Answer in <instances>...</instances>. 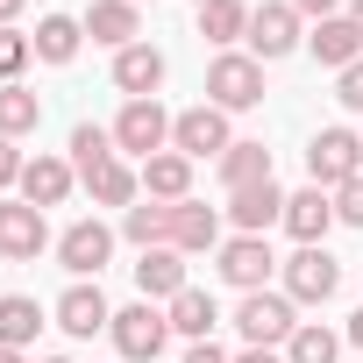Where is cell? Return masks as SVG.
Wrapping results in <instances>:
<instances>
[{
  "label": "cell",
  "instance_id": "10",
  "mask_svg": "<svg viewBox=\"0 0 363 363\" xmlns=\"http://www.w3.org/2000/svg\"><path fill=\"white\" fill-rule=\"evenodd\" d=\"M57 328H65L72 342H93V335L114 328V306H107L100 278H72V285H65V299H57Z\"/></svg>",
  "mask_w": 363,
  "mask_h": 363
},
{
  "label": "cell",
  "instance_id": "12",
  "mask_svg": "<svg viewBox=\"0 0 363 363\" xmlns=\"http://www.w3.org/2000/svg\"><path fill=\"white\" fill-rule=\"evenodd\" d=\"M43 250H50V221H43V207H29V200H0V257L36 264Z\"/></svg>",
  "mask_w": 363,
  "mask_h": 363
},
{
  "label": "cell",
  "instance_id": "16",
  "mask_svg": "<svg viewBox=\"0 0 363 363\" xmlns=\"http://www.w3.org/2000/svg\"><path fill=\"white\" fill-rule=\"evenodd\" d=\"M306 50H313V65L349 72V65L363 57V29H356V22H349V8H342V15H328V22H313V29H306Z\"/></svg>",
  "mask_w": 363,
  "mask_h": 363
},
{
  "label": "cell",
  "instance_id": "22",
  "mask_svg": "<svg viewBox=\"0 0 363 363\" xmlns=\"http://www.w3.org/2000/svg\"><path fill=\"white\" fill-rule=\"evenodd\" d=\"M164 313H171V335H186V342H214V328H221V306H214V292H200V285H186Z\"/></svg>",
  "mask_w": 363,
  "mask_h": 363
},
{
  "label": "cell",
  "instance_id": "45",
  "mask_svg": "<svg viewBox=\"0 0 363 363\" xmlns=\"http://www.w3.org/2000/svg\"><path fill=\"white\" fill-rule=\"evenodd\" d=\"M135 8H143V0H135Z\"/></svg>",
  "mask_w": 363,
  "mask_h": 363
},
{
  "label": "cell",
  "instance_id": "14",
  "mask_svg": "<svg viewBox=\"0 0 363 363\" xmlns=\"http://www.w3.org/2000/svg\"><path fill=\"white\" fill-rule=\"evenodd\" d=\"M171 250H178V257H207V250H221V207H207V200H178V207H171Z\"/></svg>",
  "mask_w": 363,
  "mask_h": 363
},
{
  "label": "cell",
  "instance_id": "15",
  "mask_svg": "<svg viewBox=\"0 0 363 363\" xmlns=\"http://www.w3.org/2000/svg\"><path fill=\"white\" fill-rule=\"evenodd\" d=\"M328 228H335V193L306 186V193H292V200H285V235H292L299 250H320V242H328Z\"/></svg>",
  "mask_w": 363,
  "mask_h": 363
},
{
  "label": "cell",
  "instance_id": "3",
  "mask_svg": "<svg viewBox=\"0 0 363 363\" xmlns=\"http://www.w3.org/2000/svg\"><path fill=\"white\" fill-rule=\"evenodd\" d=\"M306 178L320 193H342L349 178H363V135L356 128H320L306 143Z\"/></svg>",
  "mask_w": 363,
  "mask_h": 363
},
{
  "label": "cell",
  "instance_id": "36",
  "mask_svg": "<svg viewBox=\"0 0 363 363\" xmlns=\"http://www.w3.org/2000/svg\"><path fill=\"white\" fill-rule=\"evenodd\" d=\"M292 15L299 22H328V15H342V0H292Z\"/></svg>",
  "mask_w": 363,
  "mask_h": 363
},
{
  "label": "cell",
  "instance_id": "23",
  "mask_svg": "<svg viewBox=\"0 0 363 363\" xmlns=\"http://www.w3.org/2000/svg\"><path fill=\"white\" fill-rule=\"evenodd\" d=\"M79 186L93 193V207H135V193H143V171H128V157H114V164H100V171H86Z\"/></svg>",
  "mask_w": 363,
  "mask_h": 363
},
{
  "label": "cell",
  "instance_id": "39",
  "mask_svg": "<svg viewBox=\"0 0 363 363\" xmlns=\"http://www.w3.org/2000/svg\"><path fill=\"white\" fill-rule=\"evenodd\" d=\"M342 342H356V349H363V306L349 313V335H342Z\"/></svg>",
  "mask_w": 363,
  "mask_h": 363
},
{
  "label": "cell",
  "instance_id": "30",
  "mask_svg": "<svg viewBox=\"0 0 363 363\" xmlns=\"http://www.w3.org/2000/svg\"><path fill=\"white\" fill-rule=\"evenodd\" d=\"M335 356H342V335L328 320H299L285 342V363H335Z\"/></svg>",
  "mask_w": 363,
  "mask_h": 363
},
{
  "label": "cell",
  "instance_id": "40",
  "mask_svg": "<svg viewBox=\"0 0 363 363\" xmlns=\"http://www.w3.org/2000/svg\"><path fill=\"white\" fill-rule=\"evenodd\" d=\"M15 15H22V0H0V29H15Z\"/></svg>",
  "mask_w": 363,
  "mask_h": 363
},
{
  "label": "cell",
  "instance_id": "7",
  "mask_svg": "<svg viewBox=\"0 0 363 363\" xmlns=\"http://www.w3.org/2000/svg\"><path fill=\"white\" fill-rule=\"evenodd\" d=\"M250 57L257 65H278V57H292L299 43H306V29H299V15H292V0H264V8H250Z\"/></svg>",
  "mask_w": 363,
  "mask_h": 363
},
{
  "label": "cell",
  "instance_id": "24",
  "mask_svg": "<svg viewBox=\"0 0 363 363\" xmlns=\"http://www.w3.org/2000/svg\"><path fill=\"white\" fill-rule=\"evenodd\" d=\"M29 43H36V57H43V65H72V57H79V43H86V22H79V15H43Z\"/></svg>",
  "mask_w": 363,
  "mask_h": 363
},
{
  "label": "cell",
  "instance_id": "2",
  "mask_svg": "<svg viewBox=\"0 0 363 363\" xmlns=\"http://www.w3.org/2000/svg\"><path fill=\"white\" fill-rule=\"evenodd\" d=\"M107 342H114V356H121V363H157V356H164V342H171V313H164V306H150V299H135V306H121V313H114Z\"/></svg>",
  "mask_w": 363,
  "mask_h": 363
},
{
  "label": "cell",
  "instance_id": "43",
  "mask_svg": "<svg viewBox=\"0 0 363 363\" xmlns=\"http://www.w3.org/2000/svg\"><path fill=\"white\" fill-rule=\"evenodd\" d=\"M43 363H72V356H43Z\"/></svg>",
  "mask_w": 363,
  "mask_h": 363
},
{
  "label": "cell",
  "instance_id": "35",
  "mask_svg": "<svg viewBox=\"0 0 363 363\" xmlns=\"http://www.w3.org/2000/svg\"><path fill=\"white\" fill-rule=\"evenodd\" d=\"M22 164H29V157H22L8 135H0V186H22Z\"/></svg>",
  "mask_w": 363,
  "mask_h": 363
},
{
  "label": "cell",
  "instance_id": "17",
  "mask_svg": "<svg viewBox=\"0 0 363 363\" xmlns=\"http://www.w3.org/2000/svg\"><path fill=\"white\" fill-rule=\"evenodd\" d=\"M79 22H86V36H93V43H107V50L143 43V8H135V0H93Z\"/></svg>",
  "mask_w": 363,
  "mask_h": 363
},
{
  "label": "cell",
  "instance_id": "28",
  "mask_svg": "<svg viewBox=\"0 0 363 363\" xmlns=\"http://www.w3.org/2000/svg\"><path fill=\"white\" fill-rule=\"evenodd\" d=\"M36 128H43V100H36L22 79H15V86H0V135L15 143V135H36Z\"/></svg>",
  "mask_w": 363,
  "mask_h": 363
},
{
  "label": "cell",
  "instance_id": "42",
  "mask_svg": "<svg viewBox=\"0 0 363 363\" xmlns=\"http://www.w3.org/2000/svg\"><path fill=\"white\" fill-rule=\"evenodd\" d=\"M0 363H29V356H22V349H0Z\"/></svg>",
  "mask_w": 363,
  "mask_h": 363
},
{
  "label": "cell",
  "instance_id": "33",
  "mask_svg": "<svg viewBox=\"0 0 363 363\" xmlns=\"http://www.w3.org/2000/svg\"><path fill=\"white\" fill-rule=\"evenodd\" d=\"M335 100H342L349 114H363V57H356L349 72H335Z\"/></svg>",
  "mask_w": 363,
  "mask_h": 363
},
{
  "label": "cell",
  "instance_id": "27",
  "mask_svg": "<svg viewBox=\"0 0 363 363\" xmlns=\"http://www.w3.org/2000/svg\"><path fill=\"white\" fill-rule=\"evenodd\" d=\"M200 36L214 50H235L250 36V8H242V0H207V8H200Z\"/></svg>",
  "mask_w": 363,
  "mask_h": 363
},
{
  "label": "cell",
  "instance_id": "29",
  "mask_svg": "<svg viewBox=\"0 0 363 363\" xmlns=\"http://www.w3.org/2000/svg\"><path fill=\"white\" fill-rule=\"evenodd\" d=\"M264 178H271V150H264V143H228V157H221V186L242 193V186H264Z\"/></svg>",
  "mask_w": 363,
  "mask_h": 363
},
{
  "label": "cell",
  "instance_id": "4",
  "mask_svg": "<svg viewBox=\"0 0 363 363\" xmlns=\"http://www.w3.org/2000/svg\"><path fill=\"white\" fill-rule=\"evenodd\" d=\"M207 100H214L221 114H250V107L264 100V65H257L250 50H221V57L207 65Z\"/></svg>",
  "mask_w": 363,
  "mask_h": 363
},
{
  "label": "cell",
  "instance_id": "31",
  "mask_svg": "<svg viewBox=\"0 0 363 363\" xmlns=\"http://www.w3.org/2000/svg\"><path fill=\"white\" fill-rule=\"evenodd\" d=\"M121 150H114V128H100V121H79L72 128V171L86 178V171H100V164H114Z\"/></svg>",
  "mask_w": 363,
  "mask_h": 363
},
{
  "label": "cell",
  "instance_id": "32",
  "mask_svg": "<svg viewBox=\"0 0 363 363\" xmlns=\"http://www.w3.org/2000/svg\"><path fill=\"white\" fill-rule=\"evenodd\" d=\"M29 57H36V43H29L22 29H0V86H15Z\"/></svg>",
  "mask_w": 363,
  "mask_h": 363
},
{
  "label": "cell",
  "instance_id": "11",
  "mask_svg": "<svg viewBox=\"0 0 363 363\" xmlns=\"http://www.w3.org/2000/svg\"><path fill=\"white\" fill-rule=\"evenodd\" d=\"M107 257H114V228H107V221H93V214H86V221H72V228L57 235V264H65L72 278H100V271H107Z\"/></svg>",
  "mask_w": 363,
  "mask_h": 363
},
{
  "label": "cell",
  "instance_id": "19",
  "mask_svg": "<svg viewBox=\"0 0 363 363\" xmlns=\"http://www.w3.org/2000/svg\"><path fill=\"white\" fill-rule=\"evenodd\" d=\"M72 186H79V171H72L65 157H50V150L22 164V200H29V207H65Z\"/></svg>",
  "mask_w": 363,
  "mask_h": 363
},
{
  "label": "cell",
  "instance_id": "26",
  "mask_svg": "<svg viewBox=\"0 0 363 363\" xmlns=\"http://www.w3.org/2000/svg\"><path fill=\"white\" fill-rule=\"evenodd\" d=\"M36 335H43V306L29 292H8L0 299V349H29Z\"/></svg>",
  "mask_w": 363,
  "mask_h": 363
},
{
  "label": "cell",
  "instance_id": "20",
  "mask_svg": "<svg viewBox=\"0 0 363 363\" xmlns=\"http://www.w3.org/2000/svg\"><path fill=\"white\" fill-rule=\"evenodd\" d=\"M135 292H143L150 306H157V299L171 306L178 292H186V257H178L171 242H164V250H143V257H135Z\"/></svg>",
  "mask_w": 363,
  "mask_h": 363
},
{
  "label": "cell",
  "instance_id": "38",
  "mask_svg": "<svg viewBox=\"0 0 363 363\" xmlns=\"http://www.w3.org/2000/svg\"><path fill=\"white\" fill-rule=\"evenodd\" d=\"M235 363H285V356H278V349H242Z\"/></svg>",
  "mask_w": 363,
  "mask_h": 363
},
{
  "label": "cell",
  "instance_id": "9",
  "mask_svg": "<svg viewBox=\"0 0 363 363\" xmlns=\"http://www.w3.org/2000/svg\"><path fill=\"white\" fill-rule=\"evenodd\" d=\"M214 271H221L235 292H264V285H271V271H278V257H271V242H264V235H228V242L214 250Z\"/></svg>",
  "mask_w": 363,
  "mask_h": 363
},
{
  "label": "cell",
  "instance_id": "6",
  "mask_svg": "<svg viewBox=\"0 0 363 363\" xmlns=\"http://www.w3.org/2000/svg\"><path fill=\"white\" fill-rule=\"evenodd\" d=\"M278 271H285V299H292V306H328V299L342 292V264L328 257V242H320V250H292Z\"/></svg>",
  "mask_w": 363,
  "mask_h": 363
},
{
  "label": "cell",
  "instance_id": "41",
  "mask_svg": "<svg viewBox=\"0 0 363 363\" xmlns=\"http://www.w3.org/2000/svg\"><path fill=\"white\" fill-rule=\"evenodd\" d=\"M349 22H356V29H363V0H349Z\"/></svg>",
  "mask_w": 363,
  "mask_h": 363
},
{
  "label": "cell",
  "instance_id": "21",
  "mask_svg": "<svg viewBox=\"0 0 363 363\" xmlns=\"http://www.w3.org/2000/svg\"><path fill=\"white\" fill-rule=\"evenodd\" d=\"M143 193H150V200H164V207L193 200V157H178V150L143 157Z\"/></svg>",
  "mask_w": 363,
  "mask_h": 363
},
{
  "label": "cell",
  "instance_id": "1",
  "mask_svg": "<svg viewBox=\"0 0 363 363\" xmlns=\"http://www.w3.org/2000/svg\"><path fill=\"white\" fill-rule=\"evenodd\" d=\"M292 328H299V306L285 299V292H242V306H235V335H242V349H285L292 342Z\"/></svg>",
  "mask_w": 363,
  "mask_h": 363
},
{
  "label": "cell",
  "instance_id": "25",
  "mask_svg": "<svg viewBox=\"0 0 363 363\" xmlns=\"http://www.w3.org/2000/svg\"><path fill=\"white\" fill-rule=\"evenodd\" d=\"M121 235L135 242V257H143V250H164V242H171V207H164V200H135V207L121 214Z\"/></svg>",
  "mask_w": 363,
  "mask_h": 363
},
{
  "label": "cell",
  "instance_id": "34",
  "mask_svg": "<svg viewBox=\"0 0 363 363\" xmlns=\"http://www.w3.org/2000/svg\"><path fill=\"white\" fill-rule=\"evenodd\" d=\"M335 221H349V228H363V178H349V186L335 193Z\"/></svg>",
  "mask_w": 363,
  "mask_h": 363
},
{
  "label": "cell",
  "instance_id": "5",
  "mask_svg": "<svg viewBox=\"0 0 363 363\" xmlns=\"http://www.w3.org/2000/svg\"><path fill=\"white\" fill-rule=\"evenodd\" d=\"M228 143H235V128H228V114H221L214 100H200V107H186V114H171V150H178V157H193V164L214 157V164H221Z\"/></svg>",
  "mask_w": 363,
  "mask_h": 363
},
{
  "label": "cell",
  "instance_id": "37",
  "mask_svg": "<svg viewBox=\"0 0 363 363\" xmlns=\"http://www.w3.org/2000/svg\"><path fill=\"white\" fill-rule=\"evenodd\" d=\"M178 363H235V356H228V349H214V342H193V349L178 356Z\"/></svg>",
  "mask_w": 363,
  "mask_h": 363
},
{
  "label": "cell",
  "instance_id": "44",
  "mask_svg": "<svg viewBox=\"0 0 363 363\" xmlns=\"http://www.w3.org/2000/svg\"><path fill=\"white\" fill-rule=\"evenodd\" d=\"M200 8H207V0H200Z\"/></svg>",
  "mask_w": 363,
  "mask_h": 363
},
{
  "label": "cell",
  "instance_id": "13",
  "mask_svg": "<svg viewBox=\"0 0 363 363\" xmlns=\"http://www.w3.org/2000/svg\"><path fill=\"white\" fill-rule=\"evenodd\" d=\"M285 200H292V193H278V178L228 193V221H235V235H271V228H285Z\"/></svg>",
  "mask_w": 363,
  "mask_h": 363
},
{
  "label": "cell",
  "instance_id": "8",
  "mask_svg": "<svg viewBox=\"0 0 363 363\" xmlns=\"http://www.w3.org/2000/svg\"><path fill=\"white\" fill-rule=\"evenodd\" d=\"M114 150H121V157H157V150H171V114H164V100H121V114H114Z\"/></svg>",
  "mask_w": 363,
  "mask_h": 363
},
{
  "label": "cell",
  "instance_id": "18",
  "mask_svg": "<svg viewBox=\"0 0 363 363\" xmlns=\"http://www.w3.org/2000/svg\"><path fill=\"white\" fill-rule=\"evenodd\" d=\"M164 50L157 43H128V50H114V86L128 93V100H157V86H164Z\"/></svg>",
  "mask_w": 363,
  "mask_h": 363
}]
</instances>
